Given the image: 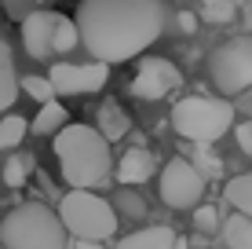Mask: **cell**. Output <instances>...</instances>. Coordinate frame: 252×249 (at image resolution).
Instances as JSON below:
<instances>
[{"label": "cell", "mask_w": 252, "mask_h": 249, "mask_svg": "<svg viewBox=\"0 0 252 249\" xmlns=\"http://www.w3.org/2000/svg\"><path fill=\"white\" fill-rule=\"evenodd\" d=\"M168 11L161 0H84L77 11V37L95 63H128L164 33Z\"/></svg>", "instance_id": "6da1fadb"}, {"label": "cell", "mask_w": 252, "mask_h": 249, "mask_svg": "<svg viewBox=\"0 0 252 249\" xmlns=\"http://www.w3.org/2000/svg\"><path fill=\"white\" fill-rule=\"evenodd\" d=\"M55 158L59 173L69 183V191H95L114 173V154L110 143L92 125H63L55 132Z\"/></svg>", "instance_id": "7a4b0ae2"}, {"label": "cell", "mask_w": 252, "mask_h": 249, "mask_svg": "<svg viewBox=\"0 0 252 249\" xmlns=\"http://www.w3.org/2000/svg\"><path fill=\"white\" fill-rule=\"evenodd\" d=\"M0 246L4 249H69V235L59 224L55 209L44 202H22L0 220Z\"/></svg>", "instance_id": "3957f363"}, {"label": "cell", "mask_w": 252, "mask_h": 249, "mask_svg": "<svg viewBox=\"0 0 252 249\" xmlns=\"http://www.w3.org/2000/svg\"><path fill=\"white\" fill-rule=\"evenodd\" d=\"M55 216L66 227V235L77 242H110L121 227V216L114 213L110 198L95 191H66Z\"/></svg>", "instance_id": "277c9868"}, {"label": "cell", "mask_w": 252, "mask_h": 249, "mask_svg": "<svg viewBox=\"0 0 252 249\" xmlns=\"http://www.w3.org/2000/svg\"><path fill=\"white\" fill-rule=\"evenodd\" d=\"M172 128L194 147H212L234 128V107L212 96H187L172 107Z\"/></svg>", "instance_id": "5b68a950"}, {"label": "cell", "mask_w": 252, "mask_h": 249, "mask_svg": "<svg viewBox=\"0 0 252 249\" xmlns=\"http://www.w3.org/2000/svg\"><path fill=\"white\" fill-rule=\"evenodd\" d=\"M208 77L220 96H241L252 88V33L223 40L208 55Z\"/></svg>", "instance_id": "8992f818"}, {"label": "cell", "mask_w": 252, "mask_h": 249, "mask_svg": "<svg viewBox=\"0 0 252 249\" xmlns=\"http://www.w3.org/2000/svg\"><path fill=\"white\" fill-rule=\"evenodd\" d=\"M201 194H205V179L197 173L194 165H190L187 158H168L161 169V202L168 205V209H194V205H201Z\"/></svg>", "instance_id": "52a82bcc"}, {"label": "cell", "mask_w": 252, "mask_h": 249, "mask_svg": "<svg viewBox=\"0 0 252 249\" xmlns=\"http://www.w3.org/2000/svg\"><path fill=\"white\" fill-rule=\"evenodd\" d=\"M110 81V66L106 63H55L48 70V84L59 96H92V92H102Z\"/></svg>", "instance_id": "ba28073f"}, {"label": "cell", "mask_w": 252, "mask_h": 249, "mask_svg": "<svg viewBox=\"0 0 252 249\" xmlns=\"http://www.w3.org/2000/svg\"><path fill=\"white\" fill-rule=\"evenodd\" d=\"M183 84V73H179V66L176 63H168V59H161V55H150V59H143L139 63V70L132 77V96L135 99H150V103H158L164 96H172V92Z\"/></svg>", "instance_id": "9c48e42d"}, {"label": "cell", "mask_w": 252, "mask_h": 249, "mask_svg": "<svg viewBox=\"0 0 252 249\" xmlns=\"http://www.w3.org/2000/svg\"><path fill=\"white\" fill-rule=\"evenodd\" d=\"M59 26V11H48V7H37L22 19V48L30 59L37 63H48L51 59V37H55Z\"/></svg>", "instance_id": "30bf717a"}, {"label": "cell", "mask_w": 252, "mask_h": 249, "mask_svg": "<svg viewBox=\"0 0 252 249\" xmlns=\"http://www.w3.org/2000/svg\"><path fill=\"white\" fill-rule=\"evenodd\" d=\"M154 173H158V158H154L146 147H132V150H125L114 161L110 179H117L121 187H139V183H146Z\"/></svg>", "instance_id": "8fae6325"}, {"label": "cell", "mask_w": 252, "mask_h": 249, "mask_svg": "<svg viewBox=\"0 0 252 249\" xmlns=\"http://www.w3.org/2000/svg\"><path fill=\"white\" fill-rule=\"evenodd\" d=\"M176 242H179V235L168 224H150V227H139L132 235L117 238L114 249H176Z\"/></svg>", "instance_id": "7c38bea8"}, {"label": "cell", "mask_w": 252, "mask_h": 249, "mask_svg": "<svg viewBox=\"0 0 252 249\" xmlns=\"http://www.w3.org/2000/svg\"><path fill=\"white\" fill-rule=\"evenodd\" d=\"M95 132L106 143H117V140H125V136L132 132V117H128V110L121 107V103L110 99V103L99 107V125H95Z\"/></svg>", "instance_id": "4fadbf2b"}, {"label": "cell", "mask_w": 252, "mask_h": 249, "mask_svg": "<svg viewBox=\"0 0 252 249\" xmlns=\"http://www.w3.org/2000/svg\"><path fill=\"white\" fill-rule=\"evenodd\" d=\"M15 99H19V73H15L11 48L0 40V114L15 107Z\"/></svg>", "instance_id": "5bb4252c"}, {"label": "cell", "mask_w": 252, "mask_h": 249, "mask_svg": "<svg viewBox=\"0 0 252 249\" xmlns=\"http://www.w3.org/2000/svg\"><path fill=\"white\" fill-rule=\"evenodd\" d=\"M63 125H69V110L63 107V99H51V103H40L30 128H33V136H55Z\"/></svg>", "instance_id": "9a60e30c"}, {"label": "cell", "mask_w": 252, "mask_h": 249, "mask_svg": "<svg viewBox=\"0 0 252 249\" xmlns=\"http://www.w3.org/2000/svg\"><path fill=\"white\" fill-rule=\"evenodd\" d=\"M223 198L230 202L234 213H241V216L252 220V173H241V176H230L227 183H223Z\"/></svg>", "instance_id": "2e32d148"}, {"label": "cell", "mask_w": 252, "mask_h": 249, "mask_svg": "<svg viewBox=\"0 0 252 249\" xmlns=\"http://www.w3.org/2000/svg\"><path fill=\"white\" fill-rule=\"evenodd\" d=\"M220 235L227 249H252V220L241 213H230L227 220H220Z\"/></svg>", "instance_id": "e0dca14e"}, {"label": "cell", "mask_w": 252, "mask_h": 249, "mask_svg": "<svg viewBox=\"0 0 252 249\" xmlns=\"http://www.w3.org/2000/svg\"><path fill=\"white\" fill-rule=\"evenodd\" d=\"M30 132V121L22 114H0V150H15Z\"/></svg>", "instance_id": "ac0fdd59"}, {"label": "cell", "mask_w": 252, "mask_h": 249, "mask_svg": "<svg viewBox=\"0 0 252 249\" xmlns=\"http://www.w3.org/2000/svg\"><path fill=\"white\" fill-rule=\"evenodd\" d=\"M110 205H114L117 216H128V220H143L146 216V198L135 191V187H121V194Z\"/></svg>", "instance_id": "d6986e66"}, {"label": "cell", "mask_w": 252, "mask_h": 249, "mask_svg": "<svg viewBox=\"0 0 252 249\" xmlns=\"http://www.w3.org/2000/svg\"><path fill=\"white\" fill-rule=\"evenodd\" d=\"M77 44H81V37H77V26H73V19L59 15L55 37H51V55H66V51H73Z\"/></svg>", "instance_id": "ffe728a7"}, {"label": "cell", "mask_w": 252, "mask_h": 249, "mask_svg": "<svg viewBox=\"0 0 252 249\" xmlns=\"http://www.w3.org/2000/svg\"><path fill=\"white\" fill-rule=\"evenodd\" d=\"M30 158H19V154H11V158H4V187H11V191H19L26 187V179H30Z\"/></svg>", "instance_id": "44dd1931"}, {"label": "cell", "mask_w": 252, "mask_h": 249, "mask_svg": "<svg viewBox=\"0 0 252 249\" xmlns=\"http://www.w3.org/2000/svg\"><path fill=\"white\" fill-rule=\"evenodd\" d=\"M187 161L197 169V173H201L205 183H208V179H216V176L223 173V161L212 154V147H197V154H194V158H187Z\"/></svg>", "instance_id": "7402d4cb"}, {"label": "cell", "mask_w": 252, "mask_h": 249, "mask_svg": "<svg viewBox=\"0 0 252 249\" xmlns=\"http://www.w3.org/2000/svg\"><path fill=\"white\" fill-rule=\"evenodd\" d=\"M19 92H26V96H30L33 103H51V99H55V92H51L48 77H37V73L19 77Z\"/></svg>", "instance_id": "603a6c76"}, {"label": "cell", "mask_w": 252, "mask_h": 249, "mask_svg": "<svg viewBox=\"0 0 252 249\" xmlns=\"http://www.w3.org/2000/svg\"><path fill=\"white\" fill-rule=\"evenodd\" d=\"M234 11H238V0H205L201 7L205 22H230Z\"/></svg>", "instance_id": "cb8c5ba5"}, {"label": "cell", "mask_w": 252, "mask_h": 249, "mask_svg": "<svg viewBox=\"0 0 252 249\" xmlns=\"http://www.w3.org/2000/svg\"><path fill=\"white\" fill-rule=\"evenodd\" d=\"M194 227L201 231V235H212V231H220V213H216V205H194Z\"/></svg>", "instance_id": "d4e9b609"}, {"label": "cell", "mask_w": 252, "mask_h": 249, "mask_svg": "<svg viewBox=\"0 0 252 249\" xmlns=\"http://www.w3.org/2000/svg\"><path fill=\"white\" fill-rule=\"evenodd\" d=\"M230 132H234V140H238V150L252 158V121H241V125H234Z\"/></svg>", "instance_id": "484cf974"}, {"label": "cell", "mask_w": 252, "mask_h": 249, "mask_svg": "<svg viewBox=\"0 0 252 249\" xmlns=\"http://www.w3.org/2000/svg\"><path fill=\"white\" fill-rule=\"evenodd\" d=\"M179 30H183V33H194V30H197V19L183 11V15H179Z\"/></svg>", "instance_id": "4316f807"}, {"label": "cell", "mask_w": 252, "mask_h": 249, "mask_svg": "<svg viewBox=\"0 0 252 249\" xmlns=\"http://www.w3.org/2000/svg\"><path fill=\"white\" fill-rule=\"evenodd\" d=\"M81 249H102V242H81Z\"/></svg>", "instance_id": "83f0119b"}]
</instances>
